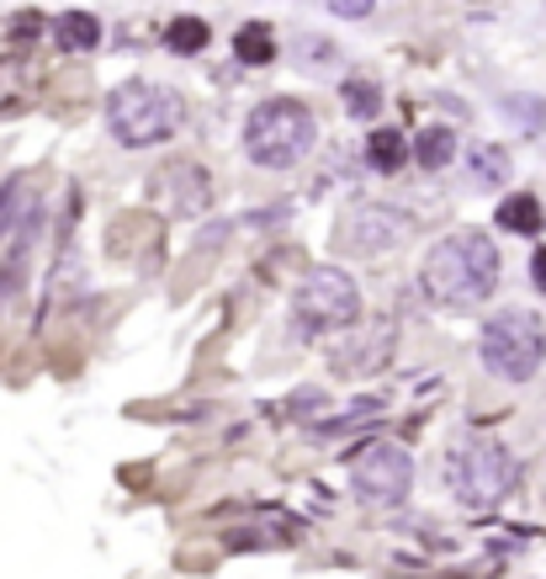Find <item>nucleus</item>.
Instances as JSON below:
<instances>
[{
  "instance_id": "7",
  "label": "nucleus",
  "mask_w": 546,
  "mask_h": 579,
  "mask_svg": "<svg viewBox=\"0 0 546 579\" xmlns=\"http://www.w3.org/2000/svg\"><path fill=\"white\" fill-rule=\"evenodd\" d=\"M408 483H414V458H408L404 447H366L356 458V495L366 506H398L408 495Z\"/></svg>"
},
{
  "instance_id": "3",
  "label": "nucleus",
  "mask_w": 546,
  "mask_h": 579,
  "mask_svg": "<svg viewBox=\"0 0 546 579\" xmlns=\"http://www.w3.org/2000/svg\"><path fill=\"white\" fill-rule=\"evenodd\" d=\"M186 107L170 86H149V80H128L112 91L107 101V128L122 149H149V144H165L170 133L181 128Z\"/></svg>"
},
{
  "instance_id": "10",
  "label": "nucleus",
  "mask_w": 546,
  "mask_h": 579,
  "mask_svg": "<svg viewBox=\"0 0 546 579\" xmlns=\"http://www.w3.org/2000/svg\"><path fill=\"white\" fill-rule=\"evenodd\" d=\"M393 340H398V325L382 319L372 336H361L356 346H345V351L334 357V367H340V372H372V367H382L387 357H393Z\"/></svg>"
},
{
  "instance_id": "18",
  "label": "nucleus",
  "mask_w": 546,
  "mask_h": 579,
  "mask_svg": "<svg viewBox=\"0 0 546 579\" xmlns=\"http://www.w3.org/2000/svg\"><path fill=\"white\" fill-rule=\"evenodd\" d=\"M340 97H345V112H351V118H372L382 107L377 80H366V74H351V80L340 86Z\"/></svg>"
},
{
  "instance_id": "12",
  "label": "nucleus",
  "mask_w": 546,
  "mask_h": 579,
  "mask_svg": "<svg viewBox=\"0 0 546 579\" xmlns=\"http://www.w3.org/2000/svg\"><path fill=\"white\" fill-rule=\"evenodd\" d=\"M499 223L509 229V234H542V197H530V192H515V197H504L499 202Z\"/></svg>"
},
{
  "instance_id": "4",
  "label": "nucleus",
  "mask_w": 546,
  "mask_h": 579,
  "mask_svg": "<svg viewBox=\"0 0 546 579\" xmlns=\"http://www.w3.org/2000/svg\"><path fill=\"white\" fill-rule=\"evenodd\" d=\"M477 357L483 367L494 372V378H509V383H525L546 357V330L536 315H525V309H504L483 325V336H477Z\"/></svg>"
},
{
  "instance_id": "16",
  "label": "nucleus",
  "mask_w": 546,
  "mask_h": 579,
  "mask_svg": "<svg viewBox=\"0 0 546 579\" xmlns=\"http://www.w3.org/2000/svg\"><path fill=\"white\" fill-rule=\"evenodd\" d=\"M208 38H213V32H208L202 17H175V22L165 27V49L170 53H202L208 49Z\"/></svg>"
},
{
  "instance_id": "5",
  "label": "nucleus",
  "mask_w": 546,
  "mask_h": 579,
  "mask_svg": "<svg viewBox=\"0 0 546 579\" xmlns=\"http://www.w3.org/2000/svg\"><path fill=\"white\" fill-rule=\"evenodd\" d=\"M446 479H452V495L462 506L488 510L515 489L520 462H515V452H509L504 441H473V447H462V452L446 462Z\"/></svg>"
},
{
  "instance_id": "2",
  "label": "nucleus",
  "mask_w": 546,
  "mask_h": 579,
  "mask_svg": "<svg viewBox=\"0 0 546 579\" xmlns=\"http://www.w3.org/2000/svg\"><path fill=\"white\" fill-rule=\"evenodd\" d=\"M313 144H318V122L303 101H261L244 122V154L265 170H292Z\"/></svg>"
},
{
  "instance_id": "14",
  "label": "nucleus",
  "mask_w": 546,
  "mask_h": 579,
  "mask_svg": "<svg viewBox=\"0 0 546 579\" xmlns=\"http://www.w3.org/2000/svg\"><path fill=\"white\" fill-rule=\"evenodd\" d=\"M234 53L244 59V64H271V59H276V38H271V27H265V22L239 27Z\"/></svg>"
},
{
  "instance_id": "17",
  "label": "nucleus",
  "mask_w": 546,
  "mask_h": 579,
  "mask_svg": "<svg viewBox=\"0 0 546 579\" xmlns=\"http://www.w3.org/2000/svg\"><path fill=\"white\" fill-rule=\"evenodd\" d=\"M22 223H32V197H27V181H11L0 197V240H11V229Z\"/></svg>"
},
{
  "instance_id": "11",
  "label": "nucleus",
  "mask_w": 546,
  "mask_h": 579,
  "mask_svg": "<svg viewBox=\"0 0 546 579\" xmlns=\"http://www.w3.org/2000/svg\"><path fill=\"white\" fill-rule=\"evenodd\" d=\"M53 38H59L64 53H91L95 43H101V22H95L91 11H64V17L53 22Z\"/></svg>"
},
{
  "instance_id": "15",
  "label": "nucleus",
  "mask_w": 546,
  "mask_h": 579,
  "mask_svg": "<svg viewBox=\"0 0 546 579\" xmlns=\"http://www.w3.org/2000/svg\"><path fill=\"white\" fill-rule=\"evenodd\" d=\"M452 154H456V133H452V128H425V133L414 139V160H419L425 170H441Z\"/></svg>"
},
{
  "instance_id": "8",
  "label": "nucleus",
  "mask_w": 546,
  "mask_h": 579,
  "mask_svg": "<svg viewBox=\"0 0 546 579\" xmlns=\"http://www.w3.org/2000/svg\"><path fill=\"white\" fill-rule=\"evenodd\" d=\"M149 181H154V187H149V202H154L160 213L191 218L213 202V176L196 166V160H170V166L154 170Z\"/></svg>"
},
{
  "instance_id": "22",
  "label": "nucleus",
  "mask_w": 546,
  "mask_h": 579,
  "mask_svg": "<svg viewBox=\"0 0 546 579\" xmlns=\"http://www.w3.org/2000/svg\"><path fill=\"white\" fill-rule=\"evenodd\" d=\"M530 282L546 292V250H536V261H530Z\"/></svg>"
},
{
  "instance_id": "6",
  "label": "nucleus",
  "mask_w": 546,
  "mask_h": 579,
  "mask_svg": "<svg viewBox=\"0 0 546 579\" xmlns=\"http://www.w3.org/2000/svg\"><path fill=\"white\" fill-rule=\"evenodd\" d=\"M292 315H297V325L309 336H330V330H345V325L361 319V292L340 266H313L303 277V288H297Z\"/></svg>"
},
{
  "instance_id": "19",
  "label": "nucleus",
  "mask_w": 546,
  "mask_h": 579,
  "mask_svg": "<svg viewBox=\"0 0 546 579\" xmlns=\"http://www.w3.org/2000/svg\"><path fill=\"white\" fill-rule=\"evenodd\" d=\"M473 176L483 181V187H499L504 176H509V154H504V149H494V144L477 149V154H473Z\"/></svg>"
},
{
  "instance_id": "13",
  "label": "nucleus",
  "mask_w": 546,
  "mask_h": 579,
  "mask_svg": "<svg viewBox=\"0 0 546 579\" xmlns=\"http://www.w3.org/2000/svg\"><path fill=\"white\" fill-rule=\"evenodd\" d=\"M366 160H372L382 176H393V170H404V160H408V139L398 128H377V133L366 139Z\"/></svg>"
},
{
  "instance_id": "1",
  "label": "nucleus",
  "mask_w": 546,
  "mask_h": 579,
  "mask_svg": "<svg viewBox=\"0 0 546 579\" xmlns=\"http://www.w3.org/2000/svg\"><path fill=\"white\" fill-rule=\"evenodd\" d=\"M499 244L477 229H462V234H446L419 266V288H425L429 303L441 309H473V303H488L494 288H499Z\"/></svg>"
},
{
  "instance_id": "21",
  "label": "nucleus",
  "mask_w": 546,
  "mask_h": 579,
  "mask_svg": "<svg viewBox=\"0 0 546 579\" xmlns=\"http://www.w3.org/2000/svg\"><path fill=\"white\" fill-rule=\"evenodd\" d=\"M330 11L345 22H361V17H372V0H330Z\"/></svg>"
},
{
  "instance_id": "20",
  "label": "nucleus",
  "mask_w": 546,
  "mask_h": 579,
  "mask_svg": "<svg viewBox=\"0 0 546 579\" xmlns=\"http://www.w3.org/2000/svg\"><path fill=\"white\" fill-rule=\"evenodd\" d=\"M38 32H43V17H38V11H22L17 22L6 27V38H11V43H27V38H38Z\"/></svg>"
},
{
  "instance_id": "9",
  "label": "nucleus",
  "mask_w": 546,
  "mask_h": 579,
  "mask_svg": "<svg viewBox=\"0 0 546 579\" xmlns=\"http://www.w3.org/2000/svg\"><path fill=\"white\" fill-rule=\"evenodd\" d=\"M345 229H340V240L351 244V250H393V244H404L408 234V218L398 208H382V202H356L351 213L340 218Z\"/></svg>"
}]
</instances>
